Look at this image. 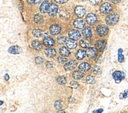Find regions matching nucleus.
I'll use <instances>...</instances> for the list:
<instances>
[{
  "label": "nucleus",
  "instance_id": "nucleus-1",
  "mask_svg": "<svg viewBox=\"0 0 128 113\" xmlns=\"http://www.w3.org/2000/svg\"><path fill=\"white\" fill-rule=\"evenodd\" d=\"M119 20V15L117 13H112L106 17V23L108 25H115Z\"/></svg>",
  "mask_w": 128,
  "mask_h": 113
},
{
  "label": "nucleus",
  "instance_id": "nucleus-2",
  "mask_svg": "<svg viewBox=\"0 0 128 113\" xmlns=\"http://www.w3.org/2000/svg\"><path fill=\"white\" fill-rule=\"evenodd\" d=\"M43 42H44V46H46V47H52V46L55 45V41L54 39L50 37L49 35L48 34H45L44 35V37H43Z\"/></svg>",
  "mask_w": 128,
  "mask_h": 113
},
{
  "label": "nucleus",
  "instance_id": "nucleus-3",
  "mask_svg": "<svg viewBox=\"0 0 128 113\" xmlns=\"http://www.w3.org/2000/svg\"><path fill=\"white\" fill-rule=\"evenodd\" d=\"M112 75H113L114 79L115 81V83H119L121 81L125 78V74L123 72H119V71H115V72H114Z\"/></svg>",
  "mask_w": 128,
  "mask_h": 113
},
{
  "label": "nucleus",
  "instance_id": "nucleus-4",
  "mask_svg": "<svg viewBox=\"0 0 128 113\" xmlns=\"http://www.w3.org/2000/svg\"><path fill=\"white\" fill-rule=\"evenodd\" d=\"M100 10L103 14H107L112 12V5L108 2H104V4H102V6L100 8Z\"/></svg>",
  "mask_w": 128,
  "mask_h": 113
},
{
  "label": "nucleus",
  "instance_id": "nucleus-5",
  "mask_svg": "<svg viewBox=\"0 0 128 113\" xmlns=\"http://www.w3.org/2000/svg\"><path fill=\"white\" fill-rule=\"evenodd\" d=\"M108 32V28L105 25H99L97 28V33L101 36H104Z\"/></svg>",
  "mask_w": 128,
  "mask_h": 113
},
{
  "label": "nucleus",
  "instance_id": "nucleus-6",
  "mask_svg": "<svg viewBox=\"0 0 128 113\" xmlns=\"http://www.w3.org/2000/svg\"><path fill=\"white\" fill-rule=\"evenodd\" d=\"M85 8L82 6H77L74 9V13L78 17H82L85 14Z\"/></svg>",
  "mask_w": 128,
  "mask_h": 113
},
{
  "label": "nucleus",
  "instance_id": "nucleus-7",
  "mask_svg": "<svg viewBox=\"0 0 128 113\" xmlns=\"http://www.w3.org/2000/svg\"><path fill=\"white\" fill-rule=\"evenodd\" d=\"M97 16L95 15L94 13H89L87 14L86 16V22L89 24H94L96 22H97Z\"/></svg>",
  "mask_w": 128,
  "mask_h": 113
},
{
  "label": "nucleus",
  "instance_id": "nucleus-8",
  "mask_svg": "<svg viewBox=\"0 0 128 113\" xmlns=\"http://www.w3.org/2000/svg\"><path fill=\"white\" fill-rule=\"evenodd\" d=\"M50 32L52 35H58L61 32V27H60L59 24H52V25L50 27Z\"/></svg>",
  "mask_w": 128,
  "mask_h": 113
},
{
  "label": "nucleus",
  "instance_id": "nucleus-9",
  "mask_svg": "<svg viewBox=\"0 0 128 113\" xmlns=\"http://www.w3.org/2000/svg\"><path fill=\"white\" fill-rule=\"evenodd\" d=\"M85 52H86L87 56L90 58H93L97 55V50L95 48H92V47H88Z\"/></svg>",
  "mask_w": 128,
  "mask_h": 113
},
{
  "label": "nucleus",
  "instance_id": "nucleus-10",
  "mask_svg": "<svg viewBox=\"0 0 128 113\" xmlns=\"http://www.w3.org/2000/svg\"><path fill=\"white\" fill-rule=\"evenodd\" d=\"M69 37L71 39L74 40H77L81 38V34L77 30H71L69 32Z\"/></svg>",
  "mask_w": 128,
  "mask_h": 113
},
{
  "label": "nucleus",
  "instance_id": "nucleus-11",
  "mask_svg": "<svg viewBox=\"0 0 128 113\" xmlns=\"http://www.w3.org/2000/svg\"><path fill=\"white\" fill-rule=\"evenodd\" d=\"M58 13V6L55 3H52L50 6V8L48 10V13L51 17H55L56 15V13Z\"/></svg>",
  "mask_w": 128,
  "mask_h": 113
},
{
  "label": "nucleus",
  "instance_id": "nucleus-12",
  "mask_svg": "<svg viewBox=\"0 0 128 113\" xmlns=\"http://www.w3.org/2000/svg\"><path fill=\"white\" fill-rule=\"evenodd\" d=\"M73 25L74 28H77V29H81V28H83L85 27V23L82 19H77L76 20L74 21Z\"/></svg>",
  "mask_w": 128,
  "mask_h": 113
},
{
  "label": "nucleus",
  "instance_id": "nucleus-13",
  "mask_svg": "<svg viewBox=\"0 0 128 113\" xmlns=\"http://www.w3.org/2000/svg\"><path fill=\"white\" fill-rule=\"evenodd\" d=\"M106 41L104 40H99L96 42V47L100 51H104L106 48Z\"/></svg>",
  "mask_w": 128,
  "mask_h": 113
},
{
  "label": "nucleus",
  "instance_id": "nucleus-14",
  "mask_svg": "<svg viewBox=\"0 0 128 113\" xmlns=\"http://www.w3.org/2000/svg\"><path fill=\"white\" fill-rule=\"evenodd\" d=\"M77 66V62L74 61H70L69 62H67L65 65H64V68L66 71H70L75 68V67Z\"/></svg>",
  "mask_w": 128,
  "mask_h": 113
},
{
  "label": "nucleus",
  "instance_id": "nucleus-15",
  "mask_svg": "<svg viewBox=\"0 0 128 113\" xmlns=\"http://www.w3.org/2000/svg\"><path fill=\"white\" fill-rule=\"evenodd\" d=\"M50 2L48 1H44V2L42 3L40 7V11L42 13H48V10H49V8H50Z\"/></svg>",
  "mask_w": 128,
  "mask_h": 113
},
{
  "label": "nucleus",
  "instance_id": "nucleus-16",
  "mask_svg": "<svg viewBox=\"0 0 128 113\" xmlns=\"http://www.w3.org/2000/svg\"><path fill=\"white\" fill-rule=\"evenodd\" d=\"M90 68H91L90 65L87 62H83L79 65V69L81 72H87V71L90 69Z\"/></svg>",
  "mask_w": 128,
  "mask_h": 113
},
{
  "label": "nucleus",
  "instance_id": "nucleus-17",
  "mask_svg": "<svg viewBox=\"0 0 128 113\" xmlns=\"http://www.w3.org/2000/svg\"><path fill=\"white\" fill-rule=\"evenodd\" d=\"M9 53L12 54H18L20 53H21V48L19 47H17V46L11 47L9 49Z\"/></svg>",
  "mask_w": 128,
  "mask_h": 113
},
{
  "label": "nucleus",
  "instance_id": "nucleus-18",
  "mask_svg": "<svg viewBox=\"0 0 128 113\" xmlns=\"http://www.w3.org/2000/svg\"><path fill=\"white\" fill-rule=\"evenodd\" d=\"M82 35L85 38H90L92 37V30L90 28H85L82 30Z\"/></svg>",
  "mask_w": 128,
  "mask_h": 113
},
{
  "label": "nucleus",
  "instance_id": "nucleus-19",
  "mask_svg": "<svg viewBox=\"0 0 128 113\" xmlns=\"http://www.w3.org/2000/svg\"><path fill=\"white\" fill-rule=\"evenodd\" d=\"M32 46H33V48L34 49H36V50H40V49H42V43L40 42V41H33V42H32Z\"/></svg>",
  "mask_w": 128,
  "mask_h": 113
},
{
  "label": "nucleus",
  "instance_id": "nucleus-20",
  "mask_svg": "<svg viewBox=\"0 0 128 113\" xmlns=\"http://www.w3.org/2000/svg\"><path fill=\"white\" fill-rule=\"evenodd\" d=\"M59 54L63 56H68L70 55V50L66 47H61L59 49Z\"/></svg>",
  "mask_w": 128,
  "mask_h": 113
},
{
  "label": "nucleus",
  "instance_id": "nucleus-21",
  "mask_svg": "<svg viewBox=\"0 0 128 113\" xmlns=\"http://www.w3.org/2000/svg\"><path fill=\"white\" fill-rule=\"evenodd\" d=\"M45 54L48 56H50V57H53V56H55V54H56V51L55 49L53 48H48L45 50Z\"/></svg>",
  "mask_w": 128,
  "mask_h": 113
},
{
  "label": "nucleus",
  "instance_id": "nucleus-22",
  "mask_svg": "<svg viewBox=\"0 0 128 113\" xmlns=\"http://www.w3.org/2000/svg\"><path fill=\"white\" fill-rule=\"evenodd\" d=\"M85 55H86V52L85 50H83V49H78L76 54V57L78 60H82L85 56Z\"/></svg>",
  "mask_w": 128,
  "mask_h": 113
},
{
  "label": "nucleus",
  "instance_id": "nucleus-23",
  "mask_svg": "<svg viewBox=\"0 0 128 113\" xmlns=\"http://www.w3.org/2000/svg\"><path fill=\"white\" fill-rule=\"evenodd\" d=\"M66 46L67 47L70 48V49H74L76 48L77 47V42L75 41H74V39H67L66 40Z\"/></svg>",
  "mask_w": 128,
  "mask_h": 113
},
{
  "label": "nucleus",
  "instance_id": "nucleus-24",
  "mask_svg": "<svg viewBox=\"0 0 128 113\" xmlns=\"http://www.w3.org/2000/svg\"><path fill=\"white\" fill-rule=\"evenodd\" d=\"M84 74L80 72V71H76V72H74V73L72 74V76L74 79H80L83 77Z\"/></svg>",
  "mask_w": 128,
  "mask_h": 113
},
{
  "label": "nucleus",
  "instance_id": "nucleus-25",
  "mask_svg": "<svg viewBox=\"0 0 128 113\" xmlns=\"http://www.w3.org/2000/svg\"><path fill=\"white\" fill-rule=\"evenodd\" d=\"M80 45L81 47L83 48H88L90 46V42L88 39H86V38H85V39H81L80 41Z\"/></svg>",
  "mask_w": 128,
  "mask_h": 113
},
{
  "label": "nucleus",
  "instance_id": "nucleus-26",
  "mask_svg": "<svg viewBox=\"0 0 128 113\" xmlns=\"http://www.w3.org/2000/svg\"><path fill=\"white\" fill-rule=\"evenodd\" d=\"M59 16L63 18H67L69 17L68 11L66 9H61L59 10Z\"/></svg>",
  "mask_w": 128,
  "mask_h": 113
},
{
  "label": "nucleus",
  "instance_id": "nucleus-27",
  "mask_svg": "<svg viewBox=\"0 0 128 113\" xmlns=\"http://www.w3.org/2000/svg\"><path fill=\"white\" fill-rule=\"evenodd\" d=\"M57 82H58L59 84H65L66 82V78L65 76H63V75H61V76H59L58 79H57Z\"/></svg>",
  "mask_w": 128,
  "mask_h": 113
},
{
  "label": "nucleus",
  "instance_id": "nucleus-28",
  "mask_svg": "<svg viewBox=\"0 0 128 113\" xmlns=\"http://www.w3.org/2000/svg\"><path fill=\"white\" fill-rule=\"evenodd\" d=\"M33 35H34L35 37L39 38V37L42 36V35H43V31H42L41 30H40V29H36V30H33Z\"/></svg>",
  "mask_w": 128,
  "mask_h": 113
},
{
  "label": "nucleus",
  "instance_id": "nucleus-29",
  "mask_svg": "<svg viewBox=\"0 0 128 113\" xmlns=\"http://www.w3.org/2000/svg\"><path fill=\"white\" fill-rule=\"evenodd\" d=\"M34 21L36 23H37V24H40L43 21V17L40 15L37 14V15H36L34 17Z\"/></svg>",
  "mask_w": 128,
  "mask_h": 113
},
{
  "label": "nucleus",
  "instance_id": "nucleus-30",
  "mask_svg": "<svg viewBox=\"0 0 128 113\" xmlns=\"http://www.w3.org/2000/svg\"><path fill=\"white\" fill-rule=\"evenodd\" d=\"M55 108L57 109V110H59V109L62 108V106H63V104H62V101H57L55 102Z\"/></svg>",
  "mask_w": 128,
  "mask_h": 113
},
{
  "label": "nucleus",
  "instance_id": "nucleus-31",
  "mask_svg": "<svg viewBox=\"0 0 128 113\" xmlns=\"http://www.w3.org/2000/svg\"><path fill=\"white\" fill-rule=\"evenodd\" d=\"M66 40H67L66 38L63 36V37H59L58 38V40H57V41H58V43L59 44L61 45V44H65L66 42Z\"/></svg>",
  "mask_w": 128,
  "mask_h": 113
},
{
  "label": "nucleus",
  "instance_id": "nucleus-32",
  "mask_svg": "<svg viewBox=\"0 0 128 113\" xmlns=\"http://www.w3.org/2000/svg\"><path fill=\"white\" fill-rule=\"evenodd\" d=\"M85 82H86L87 83H90V84L94 83V78L92 75H88L86 77V79H85Z\"/></svg>",
  "mask_w": 128,
  "mask_h": 113
},
{
  "label": "nucleus",
  "instance_id": "nucleus-33",
  "mask_svg": "<svg viewBox=\"0 0 128 113\" xmlns=\"http://www.w3.org/2000/svg\"><path fill=\"white\" fill-rule=\"evenodd\" d=\"M92 71H93V74H95V75H97V74H99V73L101 72V69L99 66H95L93 68V69H92Z\"/></svg>",
  "mask_w": 128,
  "mask_h": 113
},
{
  "label": "nucleus",
  "instance_id": "nucleus-34",
  "mask_svg": "<svg viewBox=\"0 0 128 113\" xmlns=\"http://www.w3.org/2000/svg\"><path fill=\"white\" fill-rule=\"evenodd\" d=\"M57 60H58V61L59 63H61V64H63V63H65V62L67 61V59L65 58V57H63V56H59Z\"/></svg>",
  "mask_w": 128,
  "mask_h": 113
},
{
  "label": "nucleus",
  "instance_id": "nucleus-35",
  "mask_svg": "<svg viewBox=\"0 0 128 113\" xmlns=\"http://www.w3.org/2000/svg\"><path fill=\"white\" fill-rule=\"evenodd\" d=\"M35 62L36 64H37V65H40V64L43 62V58L41 56H37V57H36L35 59Z\"/></svg>",
  "mask_w": 128,
  "mask_h": 113
},
{
  "label": "nucleus",
  "instance_id": "nucleus-36",
  "mask_svg": "<svg viewBox=\"0 0 128 113\" xmlns=\"http://www.w3.org/2000/svg\"><path fill=\"white\" fill-rule=\"evenodd\" d=\"M70 86L74 88V89H77V88H78V86H79V85H78V83L77 82H74V81H72V82L70 83Z\"/></svg>",
  "mask_w": 128,
  "mask_h": 113
},
{
  "label": "nucleus",
  "instance_id": "nucleus-37",
  "mask_svg": "<svg viewBox=\"0 0 128 113\" xmlns=\"http://www.w3.org/2000/svg\"><path fill=\"white\" fill-rule=\"evenodd\" d=\"M42 0H28V3H31V4H38L39 2H40Z\"/></svg>",
  "mask_w": 128,
  "mask_h": 113
},
{
  "label": "nucleus",
  "instance_id": "nucleus-38",
  "mask_svg": "<svg viewBox=\"0 0 128 113\" xmlns=\"http://www.w3.org/2000/svg\"><path fill=\"white\" fill-rule=\"evenodd\" d=\"M118 61L119 63H122L124 61V56L123 54H118Z\"/></svg>",
  "mask_w": 128,
  "mask_h": 113
},
{
  "label": "nucleus",
  "instance_id": "nucleus-39",
  "mask_svg": "<svg viewBox=\"0 0 128 113\" xmlns=\"http://www.w3.org/2000/svg\"><path fill=\"white\" fill-rule=\"evenodd\" d=\"M90 2L91 4L96 6V5H98L99 3L101 2V0H90Z\"/></svg>",
  "mask_w": 128,
  "mask_h": 113
},
{
  "label": "nucleus",
  "instance_id": "nucleus-40",
  "mask_svg": "<svg viewBox=\"0 0 128 113\" xmlns=\"http://www.w3.org/2000/svg\"><path fill=\"white\" fill-rule=\"evenodd\" d=\"M55 2H57L58 3H65V2H66L67 1H68V0H55Z\"/></svg>",
  "mask_w": 128,
  "mask_h": 113
},
{
  "label": "nucleus",
  "instance_id": "nucleus-41",
  "mask_svg": "<svg viewBox=\"0 0 128 113\" xmlns=\"http://www.w3.org/2000/svg\"><path fill=\"white\" fill-rule=\"evenodd\" d=\"M111 1H112L113 3H115V4H116V3H119V2H120V0H111Z\"/></svg>",
  "mask_w": 128,
  "mask_h": 113
},
{
  "label": "nucleus",
  "instance_id": "nucleus-42",
  "mask_svg": "<svg viewBox=\"0 0 128 113\" xmlns=\"http://www.w3.org/2000/svg\"><path fill=\"white\" fill-rule=\"evenodd\" d=\"M4 77H5V80L6 81H7L9 79V75H8V74H6V75H4Z\"/></svg>",
  "mask_w": 128,
  "mask_h": 113
},
{
  "label": "nucleus",
  "instance_id": "nucleus-43",
  "mask_svg": "<svg viewBox=\"0 0 128 113\" xmlns=\"http://www.w3.org/2000/svg\"><path fill=\"white\" fill-rule=\"evenodd\" d=\"M47 67H48V68H51V67H52V66H51V65H50V62H48V65H47Z\"/></svg>",
  "mask_w": 128,
  "mask_h": 113
},
{
  "label": "nucleus",
  "instance_id": "nucleus-44",
  "mask_svg": "<svg viewBox=\"0 0 128 113\" xmlns=\"http://www.w3.org/2000/svg\"><path fill=\"white\" fill-rule=\"evenodd\" d=\"M122 52H123V49H119V54H122Z\"/></svg>",
  "mask_w": 128,
  "mask_h": 113
},
{
  "label": "nucleus",
  "instance_id": "nucleus-45",
  "mask_svg": "<svg viewBox=\"0 0 128 113\" xmlns=\"http://www.w3.org/2000/svg\"><path fill=\"white\" fill-rule=\"evenodd\" d=\"M125 92H126V93H127V94H128V90H127V91H125Z\"/></svg>",
  "mask_w": 128,
  "mask_h": 113
},
{
  "label": "nucleus",
  "instance_id": "nucleus-46",
  "mask_svg": "<svg viewBox=\"0 0 128 113\" xmlns=\"http://www.w3.org/2000/svg\"><path fill=\"white\" fill-rule=\"evenodd\" d=\"M81 1H82V2H84V1H86V0H81Z\"/></svg>",
  "mask_w": 128,
  "mask_h": 113
},
{
  "label": "nucleus",
  "instance_id": "nucleus-47",
  "mask_svg": "<svg viewBox=\"0 0 128 113\" xmlns=\"http://www.w3.org/2000/svg\"><path fill=\"white\" fill-rule=\"evenodd\" d=\"M127 54H128V53H127Z\"/></svg>",
  "mask_w": 128,
  "mask_h": 113
}]
</instances>
